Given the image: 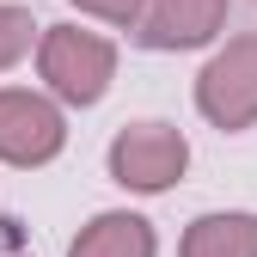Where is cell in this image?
Masks as SVG:
<instances>
[{
    "instance_id": "7a4b0ae2",
    "label": "cell",
    "mask_w": 257,
    "mask_h": 257,
    "mask_svg": "<svg viewBox=\"0 0 257 257\" xmlns=\"http://www.w3.org/2000/svg\"><path fill=\"white\" fill-rule=\"evenodd\" d=\"M104 172L128 196H166L190 172V135L178 122H159V116L122 122L110 135V147H104Z\"/></svg>"
},
{
    "instance_id": "8992f818",
    "label": "cell",
    "mask_w": 257,
    "mask_h": 257,
    "mask_svg": "<svg viewBox=\"0 0 257 257\" xmlns=\"http://www.w3.org/2000/svg\"><path fill=\"white\" fill-rule=\"evenodd\" d=\"M68 257H159V233L141 208H104L74 233Z\"/></svg>"
},
{
    "instance_id": "6da1fadb",
    "label": "cell",
    "mask_w": 257,
    "mask_h": 257,
    "mask_svg": "<svg viewBox=\"0 0 257 257\" xmlns=\"http://www.w3.org/2000/svg\"><path fill=\"white\" fill-rule=\"evenodd\" d=\"M37 80L68 110H92L116 86V43L86 25H43L37 37Z\"/></svg>"
},
{
    "instance_id": "9c48e42d",
    "label": "cell",
    "mask_w": 257,
    "mask_h": 257,
    "mask_svg": "<svg viewBox=\"0 0 257 257\" xmlns=\"http://www.w3.org/2000/svg\"><path fill=\"white\" fill-rule=\"evenodd\" d=\"M68 7H80V19H98L110 31H135L141 13H147V0H68Z\"/></svg>"
},
{
    "instance_id": "277c9868",
    "label": "cell",
    "mask_w": 257,
    "mask_h": 257,
    "mask_svg": "<svg viewBox=\"0 0 257 257\" xmlns=\"http://www.w3.org/2000/svg\"><path fill=\"white\" fill-rule=\"evenodd\" d=\"M68 147V104L43 86H0V166L43 172Z\"/></svg>"
},
{
    "instance_id": "3957f363",
    "label": "cell",
    "mask_w": 257,
    "mask_h": 257,
    "mask_svg": "<svg viewBox=\"0 0 257 257\" xmlns=\"http://www.w3.org/2000/svg\"><path fill=\"white\" fill-rule=\"evenodd\" d=\"M196 116L220 135H251L257 128V31L214 43V55L196 68Z\"/></svg>"
},
{
    "instance_id": "52a82bcc",
    "label": "cell",
    "mask_w": 257,
    "mask_h": 257,
    "mask_svg": "<svg viewBox=\"0 0 257 257\" xmlns=\"http://www.w3.org/2000/svg\"><path fill=\"white\" fill-rule=\"evenodd\" d=\"M178 257H257V214L251 208H208L184 227Z\"/></svg>"
},
{
    "instance_id": "5b68a950",
    "label": "cell",
    "mask_w": 257,
    "mask_h": 257,
    "mask_svg": "<svg viewBox=\"0 0 257 257\" xmlns=\"http://www.w3.org/2000/svg\"><path fill=\"white\" fill-rule=\"evenodd\" d=\"M227 13H233V0H147V13L128 37L141 49H153V55L214 49L227 37Z\"/></svg>"
},
{
    "instance_id": "ba28073f",
    "label": "cell",
    "mask_w": 257,
    "mask_h": 257,
    "mask_svg": "<svg viewBox=\"0 0 257 257\" xmlns=\"http://www.w3.org/2000/svg\"><path fill=\"white\" fill-rule=\"evenodd\" d=\"M37 37H43V25L31 19L25 7H13V0H0V74L7 68H19V61L37 49Z\"/></svg>"
}]
</instances>
